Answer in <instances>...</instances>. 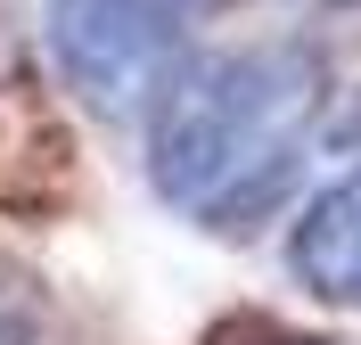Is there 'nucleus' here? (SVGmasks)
<instances>
[{"mask_svg":"<svg viewBox=\"0 0 361 345\" xmlns=\"http://www.w3.org/2000/svg\"><path fill=\"white\" fill-rule=\"evenodd\" d=\"M0 345H49V313L25 279H0Z\"/></svg>","mask_w":361,"mask_h":345,"instance_id":"obj_4","label":"nucleus"},{"mask_svg":"<svg viewBox=\"0 0 361 345\" xmlns=\"http://www.w3.org/2000/svg\"><path fill=\"white\" fill-rule=\"evenodd\" d=\"M329 107V58L304 33L197 49L148 99V181L205 230H255L304 181V148Z\"/></svg>","mask_w":361,"mask_h":345,"instance_id":"obj_1","label":"nucleus"},{"mask_svg":"<svg viewBox=\"0 0 361 345\" xmlns=\"http://www.w3.org/2000/svg\"><path fill=\"white\" fill-rule=\"evenodd\" d=\"M288 263L320 304H361V164L320 181L288 230Z\"/></svg>","mask_w":361,"mask_h":345,"instance_id":"obj_3","label":"nucleus"},{"mask_svg":"<svg viewBox=\"0 0 361 345\" xmlns=\"http://www.w3.org/2000/svg\"><path fill=\"white\" fill-rule=\"evenodd\" d=\"M222 0H49V58L66 91L99 115L148 107L180 66V33Z\"/></svg>","mask_w":361,"mask_h":345,"instance_id":"obj_2","label":"nucleus"},{"mask_svg":"<svg viewBox=\"0 0 361 345\" xmlns=\"http://www.w3.org/2000/svg\"><path fill=\"white\" fill-rule=\"evenodd\" d=\"M255 345H312V337H279V329H255Z\"/></svg>","mask_w":361,"mask_h":345,"instance_id":"obj_5","label":"nucleus"}]
</instances>
